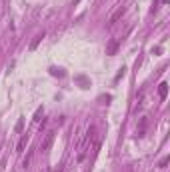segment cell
Listing matches in <instances>:
<instances>
[{
    "label": "cell",
    "mask_w": 170,
    "mask_h": 172,
    "mask_svg": "<svg viewBox=\"0 0 170 172\" xmlns=\"http://www.w3.org/2000/svg\"><path fill=\"white\" fill-rule=\"evenodd\" d=\"M124 14H126V8H124V6H120V8H116V10L112 12V16L108 18V26H114V24H116V22H118L120 18L124 16Z\"/></svg>",
    "instance_id": "cell-1"
},
{
    "label": "cell",
    "mask_w": 170,
    "mask_h": 172,
    "mask_svg": "<svg viewBox=\"0 0 170 172\" xmlns=\"http://www.w3.org/2000/svg\"><path fill=\"white\" fill-rule=\"evenodd\" d=\"M118 46H120V40L112 38V40L106 44V54H110V56H112V54H116V52H118Z\"/></svg>",
    "instance_id": "cell-2"
},
{
    "label": "cell",
    "mask_w": 170,
    "mask_h": 172,
    "mask_svg": "<svg viewBox=\"0 0 170 172\" xmlns=\"http://www.w3.org/2000/svg\"><path fill=\"white\" fill-rule=\"evenodd\" d=\"M146 126H148V118H146V116H142V118H140V124H138V136H144Z\"/></svg>",
    "instance_id": "cell-3"
},
{
    "label": "cell",
    "mask_w": 170,
    "mask_h": 172,
    "mask_svg": "<svg viewBox=\"0 0 170 172\" xmlns=\"http://www.w3.org/2000/svg\"><path fill=\"white\" fill-rule=\"evenodd\" d=\"M52 140H54V132H48V134H46V140L42 142V150H48V148H50Z\"/></svg>",
    "instance_id": "cell-4"
},
{
    "label": "cell",
    "mask_w": 170,
    "mask_h": 172,
    "mask_svg": "<svg viewBox=\"0 0 170 172\" xmlns=\"http://www.w3.org/2000/svg\"><path fill=\"white\" fill-rule=\"evenodd\" d=\"M26 144H28V134H24V136L20 138V142H18V146H16V152H24Z\"/></svg>",
    "instance_id": "cell-5"
},
{
    "label": "cell",
    "mask_w": 170,
    "mask_h": 172,
    "mask_svg": "<svg viewBox=\"0 0 170 172\" xmlns=\"http://www.w3.org/2000/svg\"><path fill=\"white\" fill-rule=\"evenodd\" d=\"M158 94H160V98H162V100L168 96V84H166V82H162V84L158 86Z\"/></svg>",
    "instance_id": "cell-6"
},
{
    "label": "cell",
    "mask_w": 170,
    "mask_h": 172,
    "mask_svg": "<svg viewBox=\"0 0 170 172\" xmlns=\"http://www.w3.org/2000/svg\"><path fill=\"white\" fill-rule=\"evenodd\" d=\"M42 38H44V32H42V34H38V36H36V38L32 40V44H30V50H36V46L42 42Z\"/></svg>",
    "instance_id": "cell-7"
},
{
    "label": "cell",
    "mask_w": 170,
    "mask_h": 172,
    "mask_svg": "<svg viewBox=\"0 0 170 172\" xmlns=\"http://www.w3.org/2000/svg\"><path fill=\"white\" fill-rule=\"evenodd\" d=\"M168 162H170V158L166 156V158H162V160L158 162V166H160V168H166V164H168Z\"/></svg>",
    "instance_id": "cell-8"
},
{
    "label": "cell",
    "mask_w": 170,
    "mask_h": 172,
    "mask_svg": "<svg viewBox=\"0 0 170 172\" xmlns=\"http://www.w3.org/2000/svg\"><path fill=\"white\" fill-rule=\"evenodd\" d=\"M30 158H32V152H30V154H28L26 158H24V162H22V164H24V166H28V162H30Z\"/></svg>",
    "instance_id": "cell-9"
},
{
    "label": "cell",
    "mask_w": 170,
    "mask_h": 172,
    "mask_svg": "<svg viewBox=\"0 0 170 172\" xmlns=\"http://www.w3.org/2000/svg\"><path fill=\"white\" fill-rule=\"evenodd\" d=\"M162 4H168V0H162Z\"/></svg>",
    "instance_id": "cell-10"
}]
</instances>
